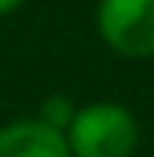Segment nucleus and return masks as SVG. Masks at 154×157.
I'll list each match as a JSON object with an SVG mask.
<instances>
[{"instance_id": "obj_2", "label": "nucleus", "mask_w": 154, "mask_h": 157, "mask_svg": "<svg viewBox=\"0 0 154 157\" xmlns=\"http://www.w3.org/2000/svg\"><path fill=\"white\" fill-rule=\"evenodd\" d=\"M93 23L113 55L125 61L154 58V0H100Z\"/></svg>"}, {"instance_id": "obj_1", "label": "nucleus", "mask_w": 154, "mask_h": 157, "mask_svg": "<svg viewBox=\"0 0 154 157\" xmlns=\"http://www.w3.org/2000/svg\"><path fill=\"white\" fill-rule=\"evenodd\" d=\"M64 138L71 157H135L141 128L129 106L116 99H90L77 106Z\"/></svg>"}, {"instance_id": "obj_4", "label": "nucleus", "mask_w": 154, "mask_h": 157, "mask_svg": "<svg viewBox=\"0 0 154 157\" xmlns=\"http://www.w3.org/2000/svg\"><path fill=\"white\" fill-rule=\"evenodd\" d=\"M74 112H77V106L71 103V99L61 96V93H55V96H45V99H42V109L36 112V116L45 119L48 125H55V128H61V132H64V128L71 125Z\"/></svg>"}, {"instance_id": "obj_5", "label": "nucleus", "mask_w": 154, "mask_h": 157, "mask_svg": "<svg viewBox=\"0 0 154 157\" xmlns=\"http://www.w3.org/2000/svg\"><path fill=\"white\" fill-rule=\"evenodd\" d=\"M23 3H26V0H0V19L13 16L16 10H23Z\"/></svg>"}, {"instance_id": "obj_3", "label": "nucleus", "mask_w": 154, "mask_h": 157, "mask_svg": "<svg viewBox=\"0 0 154 157\" xmlns=\"http://www.w3.org/2000/svg\"><path fill=\"white\" fill-rule=\"evenodd\" d=\"M0 157H71V147L61 128L39 116H23L0 125Z\"/></svg>"}]
</instances>
